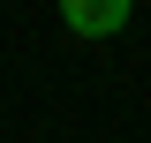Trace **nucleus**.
I'll use <instances>...</instances> for the list:
<instances>
[{
  "instance_id": "f257e3e1",
  "label": "nucleus",
  "mask_w": 151,
  "mask_h": 143,
  "mask_svg": "<svg viewBox=\"0 0 151 143\" xmlns=\"http://www.w3.org/2000/svg\"><path fill=\"white\" fill-rule=\"evenodd\" d=\"M129 8L136 0H60V23L76 38H113V30H129Z\"/></svg>"
}]
</instances>
